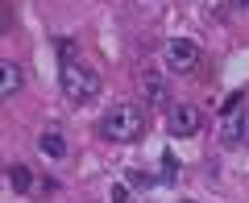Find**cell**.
I'll use <instances>...</instances> for the list:
<instances>
[{
  "label": "cell",
  "mask_w": 249,
  "mask_h": 203,
  "mask_svg": "<svg viewBox=\"0 0 249 203\" xmlns=\"http://www.w3.org/2000/svg\"><path fill=\"white\" fill-rule=\"evenodd\" d=\"M145 133V112H142V104H112L104 112V120H100V137H108V141H116V145H129V141H137Z\"/></svg>",
  "instance_id": "cell-1"
},
{
  "label": "cell",
  "mask_w": 249,
  "mask_h": 203,
  "mask_svg": "<svg viewBox=\"0 0 249 203\" xmlns=\"http://www.w3.org/2000/svg\"><path fill=\"white\" fill-rule=\"evenodd\" d=\"M62 96L71 104H91L100 96V71L88 62H62Z\"/></svg>",
  "instance_id": "cell-2"
},
{
  "label": "cell",
  "mask_w": 249,
  "mask_h": 203,
  "mask_svg": "<svg viewBox=\"0 0 249 203\" xmlns=\"http://www.w3.org/2000/svg\"><path fill=\"white\" fill-rule=\"evenodd\" d=\"M162 62H166V71H196V62H199V46L191 42V37H166V46H162Z\"/></svg>",
  "instance_id": "cell-3"
},
{
  "label": "cell",
  "mask_w": 249,
  "mask_h": 203,
  "mask_svg": "<svg viewBox=\"0 0 249 203\" xmlns=\"http://www.w3.org/2000/svg\"><path fill=\"white\" fill-rule=\"evenodd\" d=\"M220 145H245L249 137V108L245 104H232L229 112H220Z\"/></svg>",
  "instance_id": "cell-4"
},
{
  "label": "cell",
  "mask_w": 249,
  "mask_h": 203,
  "mask_svg": "<svg viewBox=\"0 0 249 203\" xmlns=\"http://www.w3.org/2000/svg\"><path fill=\"white\" fill-rule=\"evenodd\" d=\"M199 124H204V116H199L196 104H175V108H170V116H166L170 137H196Z\"/></svg>",
  "instance_id": "cell-5"
},
{
  "label": "cell",
  "mask_w": 249,
  "mask_h": 203,
  "mask_svg": "<svg viewBox=\"0 0 249 203\" xmlns=\"http://www.w3.org/2000/svg\"><path fill=\"white\" fill-rule=\"evenodd\" d=\"M21 83H25V71H21L13 58H0V100H9L21 91Z\"/></svg>",
  "instance_id": "cell-6"
},
{
  "label": "cell",
  "mask_w": 249,
  "mask_h": 203,
  "mask_svg": "<svg viewBox=\"0 0 249 203\" xmlns=\"http://www.w3.org/2000/svg\"><path fill=\"white\" fill-rule=\"evenodd\" d=\"M142 96H145V104H166L170 87H166V79L158 71H142Z\"/></svg>",
  "instance_id": "cell-7"
},
{
  "label": "cell",
  "mask_w": 249,
  "mask_h": 203,
  "mask_svg": "<svg viewBox=\"0 0 249 203\" xmlns=\"http://www.w3.org/2000/svg\"><path fill=\"white\" fill-rule=\"evenodd\" d=\"M37 150H42L50 162H62V158H67V137H62L58 129H46L42 137H37Z\"/></svg>",
  "instance_id": "cell-8"
},
{
  "label": "cell",
  "mask_w": 249,
  "mask_h": 203,
  "mask_svg": "<svg viewBox=\"0 0 249 203\" xmlns=\"http://www.w3.org/2000/svg\"><path fill=\"white\" fill-rule=\"evenodd\" d=\"M9 183H13V191H29L34 186V174L25 166H9Z\"/></svg>",
  "instance_id": "cell-9"
},
{
  "label": "cell",
  "mask_w": 249,
  "mask_h": 203,
  "mask_svg": "<svg viewBox=\"0 0 249 203\" xmlns=\"http://www.w3.org/2000/svg\"><path fill=\"white\" fill-rule=\"evenodd\" d=\"M4 29H9V17H4V13H0V37H4Z\"/></svg>",
  "instance_id": "cell-10"
},
{
  "label": "cell",
  "mask_w": 249,
  "mask_h": 203,
  "mask_svg": "<svg viewBox=\"0 0 249 203\" xmlns=\"http://www.w3.org/2000/svg\"><path fill=\"white\" fill-rule=\"evenodd\" d=\"M237 4H241V9H249V0H237Z\"/></svg>",
  "instance_id": "cell-11"
}]
</instances>
